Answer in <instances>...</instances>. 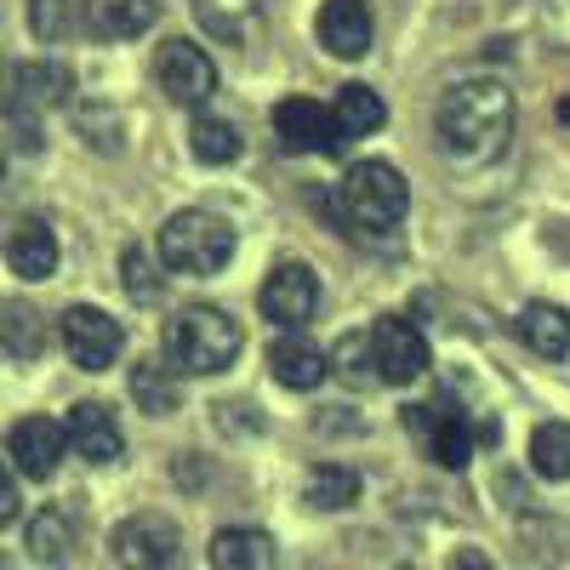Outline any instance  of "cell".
<instances>
[{"label":"cell","mask_w":570,"mask_h":570,"mask_svg":"<svg viewBox=\"0 0 570 570\" xmlns=\"http://www.w3.org/2000/svg\"><path fill=\"white\" fill-rule=\"evenodd\" d=\"M434 131H440L445 160L462 166V171H480V166L502 160L508 142H513V91L491 75L456 80L440 98Z\"/></svg>","instance_id":"6da1fadb"},{"label":"cell","mask_w":570,"mask_h":570,"mask_svg":"<svg viewBox=\"0 0 570 570\" xmlns=\"http://www.w3.org/2000/svg\"><path fill=\"white\" fill-rule=\"evenodd\" d=\"M246 337L240 320H228L217 303H188L166 320V360L188 376H217L240 360Z\"/></svg>","instance_id":"7a4b0ae2"},{"label":"cell","mask_w":570,"mask_h":570,"mask_svg":"<svg viewBox=\"0 0 570 570\" xmlns=\"http://www.w3.org/2000/svg\"><path fill=\"white\" fill-rule=\"evenodd\" d=\"M234 257V228L212 212H177L160 228V263L177 274H217Z\"/></svg>","instance_id":"3957f363"},{"label":"cell","mask_w":570,"mask_h":570,"mask_svg":"<svg viewBox=\"0 0 570 570\" xmlns=\"http://www.w3.org/2000/svg\"><path fill=\"white\" fill-rule=\"evenodd\" d=\"M405 206H411V188H405L400 166H389V160H354L348 166V177H343V212H348V223L383 234V228H394L405 217Z\"/></svg>","instance_id":"277c9868"},{"label":"cell","mask_w":570,"mask_h":570,"mask_svg":"<svg viewBox=\"0 0 570 570\" xmlns=\"http://www.w3.org/2000/svg\"><path fill=\"white\" fill-rule=\"evenodd\" d=\"M109 548H115L120 570H183L188 564L183 531L171 525L166 513H131V519H120Z\"/></svg>","instance_id":"5b68a950"},{"label":"cell","mask_w":570,"mask_h":570,"mask_svg":"<svg viewBox=\"0 0 570 570\" xmlns=\"http://www.w3.org/2000/svg\"><path fill=\"white\" fill-rule=\"evenodd\" d=\"M58 337H63V354L80 365V371H109L126 348V331L115 314L91 308V303H75L63 320H58Z\"/></svg>","instance_id":"8992f818"},{"label":"cell","mask_w":570,"mask_h":570,"mask_svg":"<svg viewBox=\"0 0 570 570\" xmlns=\"http://www.w3.org/2000/svg\"><path fill=\"white\" fill-rule=\"evenodd\" d=\"M155 80H160V91L171 104L200 109L217 91V63L206 58V46H195V40H166L155 52Z\"/></svg>","instance_id":"52a82bcc"},{"label":"cell","mask_w":570,"mask_h":570,"mask_svg":"<svg viewBox=\"0 0 570 570\" xmlns=\"http://www.w3.org/2000/svg\"><path fill=\"white\" fill-rule=\"evenodd\" d=\"M274 131L292 155H337V149H348L337 115H331L325 104H314V98H285L274 109Z\"/></svg>","instance_id":"ba28073f"},{"label":"cell","mask_w":570,"mask_h":570,"mask_svg":"<svg viewBox=\"0 0 570 570\" xmlns=\"http://www.w3.org/2000/svg\"><path fill=\"white\" fill-rule=\"evenodd\" d=\"M257 308H263V320H274L279 331L308 325L314 308H320V279H314V268H308V263H279V268L263 279Z\"/></svg>","instance_id":"9c48e42d"},{"label":"cell","mask_w":570,"mask_h":570,"mask_svg":"<svg viewBox=\"0 0 570 570\" xmlns=\"http://www.w3.org/2000/svg\"><path fill=\"white\" fill-rule=\"evenodd\" d=\"M371 360H376V376L383 383H416V376L428 371V343L422 331L400 314H383L371 325Z\"/></svg>","instance_id":"30bf717a"},{"label":"cell","mask_w":570,"mask_h":570,"mask_svg":"<svg viewBox=\"0 0 570 570\" xmlns=\"http://www.w3.org/2000/svg\"><path fill=\"white\" fill-rule=\"evenodd\" d=\"M63 445H69V434L52 416H23L7 434V456H12V468L23 473V480H52L58 462H63Z\"/></svg>","instance_id":"8fae6325"},{"label":"cell","mask_w":570,"mask_h":570,"mask_svg":"<svg viewBox=\"0 0 570 570\" xmlns=\"http://www.w3.org/2000/svg\"><path fill=\"white\" fill-rule=\"evenodd\" d=\"M69 91H75L69 63H58V58L18 63V75H12V115L23 120V142H35V137H29V120H35L40 109H58V104H69Z\"/></svg>","instance_id":"7c38bea8"},{"label":"cell","mask_w":570,"mask_h":570,"mask_svg":"<svg viewBox=\"0 0 570 570\" xmlns=\"http://www.w3.org/2000/svg\"><path fill=\"white\" fill-rule=\"evenodd\" d=\"M411 428L422 434L428 456H434L440 468H468V456H473V428H468V416H462L451 400L411 405Z\"/></svg>","instance_id":"4fadbf2b"},{"label":"cell","mask_w":570,"mask_h":570,"mask_svg":"<svg viewBox=\"0 0 570 570\" xmlns=\"http://www.w3.org/2000/svg\"><path fill=\"white\" fill-rule=\"evenodd\" d=\"M314 35L331 58L354 63V58L371 52V7L365 0H325L320 18H314Z\"/></svg>","instance_id":"5bb4252c"},{"label":"cell","mask_w":570,"mask_h":570,"mask_svg":"<svg viewBox=\"0 0 570 570\" xmlns=\"http://www.w3.org/2000/svg\"><path fill=\"white\" fill-rule=\"evenodd\" d=\"M63 434H69L75 456L98 462V468L120 462V451H126V440H120V422H115V411H109V405H98V400H80V405L69 411V422H63Z\"/></svg>","instance_id":"9a60e30c"},{"label":"cell","mask_w":570,"mask_h":570,"mask_svg":"<svg viewBox=\"0 0 570 570\" xmlns=\"http://www.w3.org/2000/svg\"><path fill=\"white\" fill-rule=\"evenodd\" d=\"M86 29L98 40H137L160 18V0H86Z\"/></svg>","instance_id":"2e32d148"},{"label":"cell","mask_w":570,"mask_h":570,"mask_svg":"<svg viewBox=\"0 0 570 570\" xmlns=\"http://www.w3.org/2000/svg\"><path fill=\"white\" fill-rule=\"evenodd\" d=\"M268 371H274V383H279V389L314 394L325 376H331V354H320V348L303 343V337H279V343L268 348Z\"/></svg>","instance_id":"e0dca14e"},{"label":"cell","mask_w":570,"mask_h":570,"mask_svg":"<svg viewBox=\"0 0 570 570\" xmlns=\"http://www.w3.org/2000/svg\"><path fill=\"white\" fill-rule=\"evenodd\" d=\"M195 23L223 46H252L263 29V0H195Z\"/></svg>","instance_id":"ac0fdd59"},{"label":"cell","mask_w":570,"mask_h":570,"mask_svg":"<svg viewBox=\"0 0 570 570\" xmlns=\"http://www.w3.org/2000/svg\"><path fill=\"white\" fill-rule=\"evenodd\" d=\"M274 564V537L257 525H223L212 537V570H268Z\"/></svg>","instance_id":"d6986e66"},{"label":"cell","mask_w":570,"mask_h":570,"mask_svg":"<svg viewBox=\"0 0 570 570\" xmlns=\"http://www.w3.org/2000/svg\"><path fill=\"white\" fill-rule=\"evenodd\" d=\"M7 263H12V274H23V279L58 274V234L46 228L40 217L18 223V228H12V240H7Z\"/></svg>","instance_id":"ffe728a7"},{"label":"cell","mask_w":570,"mask_h":570,"mask_svg":"<svg viewBox=\"0 0 570 570\" xmlns=\"http://www.w3.org/2000/svg\"><path fill=\"white\" fill-rule=\"evenodd\" d=\"M519 337H525L542 360H559V354H570V314L559 303H531L519 314Z\"/></svg>","instance_id":"44dd1931"},{"label":"cell","mask_w":570,"mask_h":570,"mask_svg":"<svg viewBox=\"0 0 570 570\" xmlns=\"http://www.w3.org/2000/svg\"><path fill=\"white\" fill-rule=\"evenodd\" d=\"M0 343H7V354L12 360H35L40 348H46V320H40V308L35 303H0Z\"/></svg>","instance_id":"7402d4cb"},{"label":"cell","mask_w":570,"mask_h":570,"mask_svg":"<svg viewBox=\"0 0 570 570\" xmlns=\"http://www.w3.org/2000/svg\"><path fill=\"white\" fill-rule=\"evenodd\" d=\"M308 508H320V513H343V508H354L360 502V473L354 468H343V462H320L314 473H308Z\"/></svg>","instance_id":"603a6c76"},{"label":"cell","mask_w":570,"mask_h":570,"mask_svg":"<svg viewBox=\"0 0 570 570\" xmlns=\"http://www.w3.org/2000/svg\"><path fill=\"white\" fill-rule=\"evenodd\" d=\"M331 115H337V126H343V137L354 142V137H371L376 126H383V120H389V104H383V98H376V91H371V86H360V80H354V86H343V91H337V109H331Z\"/></svg>","instance_id":"cb8c5ba5"},{"label":"cell","mask_w":570,"mask_h":570,"mask_svg":"<svg viewBox=\"0 0 570 570\" xmlns=\"http://www.w3.org/2000/svg\"><path fill=\"white\" fill-rule=\"evenodd\" d=\"M188 155H195L200 166H228L234 155H240V131H234L228 120H217V115H195V126H188Z\"/></svg>","instance_id":"d4e9b609"},{"label":"cell","mask_w":570,"mask_h":570,"mask_svg":"<svg viewBox=\"0 0 570 570\" xmlns=\"http://www.w3.org/2000/svg\"><path fill=\"white\" fill-rule=\"evenodd\" d=\"M131 400H137V411H149V416H171V411H177V383H171V371L155 365V360L131 365Z\"/></svg>","instance_id":"484cf974"},{"label":"cell","mask_w":570,"mask_h":570,"mask_svg":"<svg viewBox=\"0 0 570 570\" xmlns=\"http://www.w3.org/2000/svg\"><path fill=\"white\" fill-rule=\"evenodd\" d=\"M29 553H35L40 564H69V553H75V525H69L58 508L35 513V525H29Z\"/></svg>","instance_id":"4316f807"},{"label":"cell","mask_w":570,"mask_h":570,"mask_svg":"<svg viewBox=\"0 0 570 570\" xmlns=\"http://www.w3.org/2000/svg\"><path fill=\"white\" fill-rule=\"evenodd\" d=\"M531 468L542 480H570V422H542L531 434Z\"/></svg>","instance_id":"83f0119b"},{"label":"cell","mask_w":570,"mask_h":570,"mask_svg":"<svg viewBox=\"0 0 570 570\" xmlns=\"http://www.w3.org/2000/svg\"><path fill=\"white\" fill-rule=\"evenodd\" d=\"M331 371H337L343 383H354V389L383 383V376H376V360H371V331H354V337H343L337 354H331Z\"/></svg>","instance_id":"f1b7e54d"},{"label":"cell","mask_w":570,"mask_h":570,"mask_svg":"<svg viewBox=\"0 0 570 570\" xmlns=\"http://www.w3.org/2000/svg\"><path fill=\"white\" fill-rule=\"evenodd\" d=\"M120 274H126V292H131L137 303H155V297H160L155 263H149V252H142V246H126V257H120Z\"/></svg>","instance_id":"f546056e"},{"label":"cell","mask_w":570,"mask_h":570,"mask_svg":"<svg viewBox=\"0 0 570 570\" xmlns=\"http://www.w3.org/2000/svg\"><path fill=\"white\" fill-rule=\"evenodd\" d=\"M537 29L548 46L570 52V0H537Z\"/></svg>","instance_id":"4dcf8cb0"},{"label":"cell","mask_w":570,"mask_h":570,"mask_svg":"<svg viewBox=\"0 0 570 570\" xmlns=\"http://www.w3.org/2000/svg\"><path fill=\"white\" fill-rule=\"evenodd\" d=\"M29 23H35V35H40V40H58V35H63V23H69V18H63V0H35Z\"/></svg>","instance_id":"1f68e13d"},{"label":"cell","mask_w":570,"mask_h":570,"mask_svg":"<svg viewBox=\"0 0 570 570\" xmlns=\"http://www.w3.org/2000/svg\"><path fill=\"white\" fill-rule=\"evenodd\" d=\"M18 513H23V497H18V485H12V473H0V531H7Z\"/></svg>","instance_id":"d6a6232c"},{"label":"cell","mask_w":570,"mask_h":570,"mask_svg":"<svg viewBox=\"0 0 570 570\" xmlns=\"http://www.w3.org/2000/svg\"><path fill=\"white\" fill-rule=\"evenodd\" d=\"M445 570H497V564H491V559H485V553H480V548H456V553H451V564H445Z\"/></svg>","instance_id":"836d02e7"},{"label":"cell","mask_w":570,"mask_h":570,"mask_svg":"<svg viewBox=\"0 0 570 570\" xmlns=\"http://www.w3.org/2000/svg\"><path fill=\"white\" fill-rule=\"evenodd\" d=\"M12 75H18V63L0 58V115H12Z\"/></svg>","instance_id":"e575fe53"},{"label":"cell","mask_w":570,"mask_h":570,"mask_svg":"<svg viewBox=\"0 0 570 570\" xmlns=\"http://www.w3.org/2000/svg\"><path fill=\"white\" fill-rule=\"evenodd\" d=\"M553 120H559V126H564V131H570V91H564V98H559V104H553Z\"/></svg>","instance_id":"d590c367"},{"label":"cell","mask_w":570,"mask_h":570,"mask_svg":"<svg viewBox=\"0 0 570 570\" xmlns=\"http://www.w3.org/2000/svg\"><path fill=\"white\" fill-rule=\"evenodd\" d=\"M0 570H12V559H7V553H0Z\"/></svg>","instance_id":"8d00e7d4"}]
</instances>
